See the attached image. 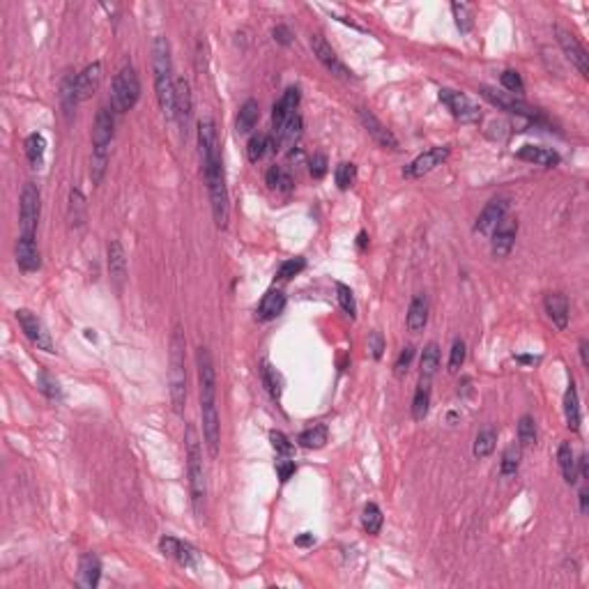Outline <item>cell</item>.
I'll use <instances>...</instances> for the list:
<instances>
[{
	"label": "cell",
	"instance_id": "cell-1",
	"mask_svg": "<svg viewBox=\"0 0 589 589\" xmlns=\"http://www.w3.org/2000/svg\"><path fill=\"white\" fill-rule=\"evenodd\" d=\"M196 364H198V391H201V417H203V440L210 456H219L221 426L217 412V373L210 350L201 346L196 350Z\"/></svg>",
	"mask_w": 589,
	"mask_h": 589
},
{
	"label": "cell",
	"instance_id": "cell-2",
	"mask_svg": "<svg viewBox=\"0 0 589 589\" xmlns=\"http://www.w3.org/2000/svg\"><path fill=\"white\" fill-rule=\"evenodd\" d=\"M152 70H154V87L156 102L161 113L173 120L175 117V78L171 63V44L166 37H154L152 42Z\"/></svg>",
	"mask_w": 589,
	"mask_h": 589
},
{
	"label": "cell",
	"instance_id": "cell-3",
	"mask_svg": "<svg viewBox=\"0 0 589 589\" xmlns=\"http://www.w3.org/2000/svg\"><path fill=\"white\" fill-rule=\"evenodd\" d=\"M184 449H186V474H189V490H191L193 514L196 516H203V504H205V495H208V484H205L201 437H198V430H196L193 424H186Z\"/></svg>",
	"mask_w": 589,
	"mask_h": 589
},
{
	"label": "cell",
	"instance_id": "cell-4",
	"mask_svg": "<svg viewBox=\"0 0 589 589\" xmlns=\"http://www.w3.org/2000/svg\"><path fill=\"white\" fill-rule=\"evenodd\" d=\"M171 368H169V382H171V400H173V410L182 415L184 405H186V359H184V350H186V339L180 325H175L171 331Z\"/></svg>",
	"mask_w": 589,
	"mask_h": 589
},
{
	"label": "cell",
	"instance_id": "cell-5",
	"mask_svg": "<svg viewBox=\"0 0 589 589\" xmlns=\"http://www.w3.org/2000/svg\"><path fill=\"white\" fill-rule=\"evenodd\" d=\"M115 120L109 109H100L95 117L92 127V156H90V178L92 184H100L104 180L106 166H109V147L113 141Z\"/></svg>",
	"mask_w": 589,
	"mask_h": 589
},
{
	"label": "cell",
	"instance_id": "cell-6",
	"mask_svg": "<svg viewBox=\"0 0 589 589\" xmlns=\"http://www.w3.org/2000/svg\"><path fill=\"white\" fill-rule=\"evenodd\" d=\"M203 175H205V182H208L214 223H217V228H225V225H228V217H230V208H228V189H225V175H223L221 156L219 159L210 161V164H205Z\"/></svg>",
	"mask_w": 589,
	"mask_h": 589
},
{
	"label": "cell",
	"instance_id": "cell-7",
	"mask_svg": "<svg viewBox=\"0 0 589 589\" xmlns=\"http://www.w3.org/2000/svg\"><path fill=\"white\" fill-rule=\"evenodd\" d=\"M141 97V81L139 74L132 65L120 67V72L113 78V87H111V104L117 113H127L132 111L136 102Z\"/></svg>",
	"mask_w": 589,
	"mask_h": 589
},
{
	"label": "cell",
	"instance_id": "cell-8",
	"mask_svg": "<svg viewBox=\"0 0 589 589\" xmlns=\"http://www.w3.org/2000/svg\"><path fill=\"white\" fill-rule=\"evenodd\" d=\"M39 212H42V198H39L37 186L33 182H26L21 189V205H18V225H21V235L26 238H35Z\"/></svg>",
	"mask_w": 589,
	"mask_h": 589
},
{
	"label": "cell",
	"instance_id": "cell-9",
	"mask_svg": "<svg viewBox=\"0 0 589 589\" xmlns=\"http://www.w3.org/2000/svg\"><path fill=\"white\" fill-rule=\"evenodd\" d=\"M449 147L447 145H437V147H430V150L421 152L415 161H410L405 169H403V178L408 180H415V178H424L430 171H435L437 166H442L447 159H449Z\"/></svg>",
	"mask_w": 589,
	"mask_h": 589
},
{
	"label": "cell",
	"instance_id": "cell-10",
	"mask_svg": "<svg viewBox=\"0 0 589 589\" xmlns=\"http://www.w3.org/2000/svg\"><path fill=\"white\" fill-rule=\"evenodd\" d=\"M16 320H18V325H21L23 334L28 336V341L33 343V346H37L39 350H44V352H53L51 334L46 331L44 322L39 320L35 313H31L28 309H18L16 311Z\"/></svg>",
	"mask_w": 589,
	"mask_h": 589
},
{
	"label": "cell",
	"instance_id": "cell-11",
	"mask_svg": "<svg viewBox=\"0 0 589 589\" xmlns=\"http://www.w3.org/2000/svg\"><path fill=\"white\" fill-rule=\"evenodd\" d=\"M440 102L447 106L451 111V115L460 122H479L481 120V111L477 106L469 102V97H465L463 92L449 90V87H442L440 90Z\"/></svg>",
	"mask_w": 589,
	"mask_h": 589
},
{
	"label": "cell",
	"instance_id": "cell-12",
	"mask_svg": "<svg viewBox=\"0 0 589 589\" xmlns=\"http://www.w3.org/2000/svg\"><path fill=\"white\" fill-rule=\"evenodd\" d=\"M311 48H313V55L318 58L320 65L325 67L327 72H331L334 76H339V78H352V72L348 70L346 65H343V60L336 55V51L329 46V42L322 35H313L311 37Z\"/></svg>",
	"mask_w": 589,
	"mask_h": 589
},
{
	"label": "cell",
	"instance_id": "cell-13",
	"mask_svg": "<svg viewBox=\"0 0 589 589\" xmlns=\"http://www.w3.org/2000/svg\"><path fill=\"white\" fill-rule=\"evenodd\" d=\"M555 33H557V42H559V46H562V51H564V55L568 58V60H571V65L575 67L578 72H580V76H589V55H587V51H585V46L578 42V39L568 33V31H564V28H555Z\"/></svg>",
	"mask_w": 589,
	"mask_h": 589
},
{
	"label": "cell",
	"instance_id": "cell-14",
	"mask_svg": "<svg viewBox=\"0 0 589 589\" xmlns=\"http://www.w3.org/2000/svg\"><path fill=\"white\" fill-rule=\"evenodd\" d=\"M493 240H490V249H493L495 258H506L511 253L514 244H516V235H518V221L514 217H504L495 225V230L490 233Z\"/></svg>",
	"mask_w": 589,
	"mask_h": 589
},
{
	"label": "cell",
	"instance_id": "cell-15",
	"mask_svg": "<svg viewBox=\"0 0 589 589\" xmlns=\"http://www.w3.org/2000/svg\"><path fill=\"white\" fill-rule=\"evenodd\" d=\"M481 97H484V100H488L490 104L499 106V109L509 111V113H518V115L532 117V120H534V117L541 115L536 109H532L529 104L516 100V95H511V92H497V90H493V87L484 85V87H481Z\"/></svg>",
	"mask_w": 589,
	"mask_h": 589
},
{
	"label": "cell",
	"instance_id": "cell-16",
	"mask_svg": "<svg viewBox=\"0 0 589 589\" xmlns=\"http://www.w3.org/2000/svg\"><path fill=\"white\" fill-rule=\"evenodd\" d=\"M198 147H201V161H203V166L214 161V159H219V156H221L217 127H214L212 117H201V120H198Z\"/></svg>",
	"mask_w": 589,
	"mask_h": 589
},
{
	"label": "cell",
	"instance_id": "cell-17",
	"mask_svg": "<svg viewBox=\"0 0 589 589\" xmlns=\"http://www.w3.org/2000/svg\"><path fill=\"white\" fill-rule=\"evenodd\" d=\"M102 85V63L87 65L81 74L74 76V90H76V102H85L100 90Z\"/></svg>",
	"mask_w": 589,
	"mask_h": 589
},
{
	"label": "cell",
	"instance_id": "cell-18",
	"mask_svg": "<svg viewBox=\"0 0 589 589\" xmlns=\"http://www.w3.org/2000/svg\"><path fill=\"white\" fill-rule=\"evenodd\" d=\"M159 548H161V553L166 557L175 559V562L186 566V568L198 564V551H196L193 546L180 541V538H175V536H164L159 541Z\"/></svg>",
	"mask_w": 589,
	"mask_h": 589
},
{
	"label": "cell",
	"instance_id": "cell-19",
	"mask_svg": "<svg viewBox=\"0 0 589 589\" xmlns=\"http://www.w3.org/2000/svg\"><path fill=\"white\" fill-rule=\"evenodd\" d=\"M359 120H361V124H364V129L368 132V136H371V139L376 141L378 145L387 147V150H398L396 136L391 134V132L387 129V127L382 124L368 109H359Z\"/></svg>",
	"mask_w": 589,
	"mask_h": 589
},
{
	"label": "cell",
	"instance_id": "cell-20",
	"mask_svg": "<svg viewBox=\"0 0 589 589\" xmlns=\"http://www.w3.org/2000/svg\"><path fill=\"white\" fill-rule=\"evenodd\" d=\"M191 111H193V97H191V85L184 76L175 78V117L180 120L182 129L186 134L191 122Z\"/></svg>",
	"mask_w": 589,
	"mask_h": 589
},
{
	"label": "cell",
	"instance_id": "cell-21",
	"mask_svg": "<svg viewBox=\"0 0 589 589\" xmlns=\"http://www.w3.org/2000/svg\"><path fill=\"white\" fill-rule=\"evenodd\" d=\"M506 210H509L506 198H493L484 210H481L479 219L474 223V230L481 235H490L495 230V225L506 217Z\"/></svg>",
	"mask_w": 589,
	"mask_h": 589
},
{
	"label": "cell",
	"instance_id": "cell-22",
	"mask_svg": "<svg viewBox=\"0 0 589 589\" xmlns=\"http://www.w3.org/2000/svg\"><path fill=\"white\" fill-rule=\"evenodd\" d=\"M299 87H288L286 92H283L281 100L274 104V111H272V124H274V134L281 132V127L286 124L290 117L294 115L299 106Z\"/></svg>",
	"mask_w": 589,
	"mask_h": 589
},
{
	"label": "cell",
	"instance_id": "cell-23",
	"mask_svg": "<svg viewBox=\"0 0 589 589\" xmlns=\"http://www.w3.org/2000/svg\"><path fill=\"white\" fill-rule=\"evenodd\" d=\"M16 265L23 272H37L39 265H42V258H39V249L35 244V238H26L21 235L16 242Z\"/></svg>",
	"mask_w": 589,
	"mask_h": 589
},
{
	"label": "cell",
	"instance_id": "cell-24",
	"mask_svg": "<svg viewBox=\"0 0 589 589\" xmlns=\"http://www.w3.org/2000/svg\"><path fill=\"white\" fill-rule=\"evenodd\" d=\"M109 272H111V279L115 283L117 292H120L127 281V256H124L122 244L117 240L109 242Z\"/></svg>",
	"mask_w": 589,
	"mask_h": 589
},
{
	"label": "cell",
	"instance_id": "cell-25",
	"mask_svg": "<svg viewBox=\"0 0 589 589\" xmlns=\"http://www.w3.org/2000/svg\"><path fill=\"white\" fill-rule=\"evenodd\" d=\"M546 313L548 318L555 322L557 329H566L568 327V299L562 292H551L546 294Z\"/></svg>",
	"mask_w": 589,
	"mask_h": 589
},
{
	"label": "cell",
	"instance_id": "cell-26",
	"mask_svg": "<svg viewBox=\"0 0 589 589\" xmlns=\"http://www.w3.org/2000/svg\"><path fill=\"white\" fill-rule=\"evenodd\" d=\"M102 578V559L95 553H87L81 557V566H78V585L95 589L100 585Z\"/></svg>",
	"mask_w": 589,
	"mask_h": 589
},
{
	"label": "cell",
	"instance_id": "cell-27",
	"mask_svg": "<svg viewBox=\"0 0 589 589\" xmlns=\"http://www.w3.org/2000/svg\"><path fill=\"white\" fill-rule=\"evenodd\" d=\"M518 159L536 164V166H546V169H553V166L559 164V154L551 147H538V145H525L518 150Z\"/></svg>",
	"mask_w": 589,
	"mask_h": 589
},
{
	"label": "cell",
	"instance_id": "cell-28",
	"mask_svg": "<svg viewBox=\"0 0 589 589\" xmlns=\"http://www.w3.org/2000/svg\"><path fill=\"white\" fill-rule=\"evenodd\" d=\"M405 322H408V329L415 331V334L426 327V322H428V297L424 292L415 294V299L410 302Z\"/></svg>",
	"mask_w": 589,
	"mask_h": 589
},
{
	"label": "cell",
	"instance_id": "cell-29",
	"mask_svg": "<svg viewBox=\"0 0 589 589\" xmlns=\"http://www.w3.org/2000/svg\"><path fill=\"white\" fill-rule=\"evenodd\" d=\"M286 309V294L281 290H267L258 304V320H274Z\"/></svg>",
	"mask_w": 589,
	"mask_h": 589
},
{
	"label": "cell",
	"instance_id": "cell-30",
	"mask_svg": "<svg viewBox=\"0 0 589 589\" xmlns=\"http://www.w3.org/2000/svg\"><path fill=\"white\" fill-rule=\"evenodd\" d=\"M564 415H566V426L578 433L580 430V400H578V389L575 382H568V389L564 394Z\"/></svg>",
	"mask_w": 589,
	"mask_h": 589
},
{
	"label": "cell",
	"instance_id": "cell-31",
	"mask_svg": "<svg viewBox=\"0 0 589 589\" xmlns=\"http://www.w3.org/2000/svg\"><path fill=\"white\" fill-rule=\"evenodd\" d=\"M430 410V380L421 378L419 387L415 391V398H412V417L415 421H424Z\"/></svg>",
	"mask_w": 589,
	"mask_h": 589
},
{
	"label": "cell",
	"instance_id": "cell-32",
	"mask_svg": "<svg viewBox=\"0 0 589 589\" xmlns=\"http://www.w3.org/2000/svg\"><path fill=\"white\" fill-rule=\"evenodd\" d=\"M260 120V106L256 100H247L242 106H240V113H238V122H235V127H238V134H249L253 127L258 124Z\"/></svg>",
	"mask_w": 589,
	"mask_h": 589
},
{
	"label": "cell",
	"instance_id": "cell-33",
	"mask_svg": "<svg viewBox=\"0 0 589 589\" xmlns=\"http://www.w3.org/2000/svg\"><path fill=\"white\" fill-rule=\"evenodd\" d=\"M274 136H277V143H279V147L283 152L290 150V147H294V143H297L299 136H302V117L294 113L290 120L281 127V132L274 134Z\"/></svg>",
	"mask_w": 589,
	"mask_h": 589
},
{
	"label": "cell",
	"instance_id": "cell-34",
	"mask_svg": "<svg viewBox=\"0 0 589 589\" xmlns=\"http://www.w3.org/2000/svg\"><path fill=\"white\" fill-rule=\"evenodd\" d=\"M557 460H559V467H562L564 481H566V484L573 486L575 481H578V472H575V454H573V447L568 445V442H562V445H559Z\"/></svg>",
	"mask_w": 589,
	"mask_h": 589
},
{
	"label": "cell",
	"instance_id": "cell-35",
	"mask_svg": "<svg viewBox=\"0 0 589 589\" xmlns=\"http://www.w3.org/2000/svg\"><path fill=\"white\" fill-rule=\"evenodd\" d=\"M495 442H497V430L493 426H484L477 433L474 437V456L477 458H486L493 454V449H495Z\"/></svg>",
	"mask_w": 589,
	"mask_h": 589
},
{
	"label": "cell",
	"instance_id": "cell-36",
	"mask_svg": "<svg viewBox=\"0 0 589 589\" xmlns=\"http://www.w3.org/2000/svg\"><path fill=\"white\" fill-rule=\"evenodd\" d=\"M44 152H46V139L42 134H31L26 139V154L31 159L33 169H42L44 164Z\"/></svg>",
	"mask_w": 589,
	"mask_h": 589
},
{
	"label": "cell",
	"instance_id": "cell-37",
	"mask_svg": "<svg viewBox=\"0 0 589 589\" xmlns=\"http://www.w3.org/2000/svg\"><path fill=\"white\" fill-rule=\"evenodd\" d=\"M274 150V145H272V139L267 134H253L249 143H247V156H249V161H260L265 154L272 152Z\"/></svg>",
	"mask_w": 589,
	"mask_h": 589
},
{
	"label": "cell",
	"instance_id": "cell-38",
	"mask_svg": "<svg viewBox=\"0 0 589 589\" xmlns=\"http://www.w3.org/2000/svg\"><path fill=\"white\" fill-rule=\"evenodd\" d=\"M419 366H421V378H433L435 376V371L440 366V346L437 343H428V346L424 348V352H421V361H419Z\"/></svg>",
	"mask_w": 589,
	"mask_h": 589
},
{
	"label": "cell",
	"instance_id": "cell-39",
	"mask_svg": "<svg viewBox=\"0 0 589 589\" xmlns=\"http://www.w3.org/2000/svg\"><path fill=\"white\" fill-rule=\"evenodd\" d=\"M297 442L304 447V449H320V447H325V442H327V428L322 426V424H316V426H311L307 428L304 433H299Z\"/></svg>",
	"mask_w": 589,
	"mask_h": 589
},
{
	"label": "cell",
	"instance_id": "cell-40",
	"mask_svg": "<svg viewBox=\"0 0 589 589\" xmlns=\"http://www.w3.org/2000/svg\"><path fill=\"white\" fill-rule=\"evenodd\" d=\"M37 387L42 389V394H44L48 400H60V398H63L60 382H58L48 371H39V376H37Z\"/></svg>",
	"mask_w": 589,
	"mask_h": 589
},
{
	"label": "cell",
	"instance_id": "cell-41",
	"mask_svg": "<svg viewBox=\"0 0 589 589\" xmlns=\"http://www.w3.org/2000/svg\"><path fill=\"white\" fill-rule=\"evenodd\" d=\"M260 376H262V385L267 387V391H270V396H272V398H281L283 380H281V376L277 373V368H272L270 364H262Z\"/></svg>",
	"mask_w": 589,
	"mask_h": 589
},
{
	"label": "cell",
	"instance_id": "cell-42",
	"mask_svg": "<svg viewBox=\"0 0 589 589\" xmlns=\"http://www.w3.org/2000/svg\"><path fill=\"white\" fill-rule=\"evenodd\" d=\"M518 442H520V447L536 445V424L529 415L520 417V421H518Z\"/></svg>",
	"mask_w": 589,
	"mask_h": 589
},
{
	"label": "cell",
	"instance_id": "cell-43",
	"mask_svg": "<svg viewBox=\"0 0 589 589\" xmlns=\"http://www.w3.org/2000/svg\"><path fill=\"white\" fill-rule=\"evenodd\" d=\"M382 523H385V518H382V511L378 504H366L364 509V516H361V525L368 534H378L382 529Z\"/></svg>",
	"mask_w": 589,
	"mask_h": 589
},
{
	"label": "cell",
	"instance_id": "cell-44",
	"mask_svg": "<svg viewBox=\"0 0 589 589\" xmlns=\"http://www.w3.org/2000/svg\"><path fill=\"white\" fill-rule=\"evenodd\" d=\"M267 184H270V189L290 191L292 189V178L288 175V171L281 169V166H272V169L267 171Z\"/></svg>",
	"mask_w": 589,
	"mask_h": 589
},
{
	"label": "cell",
	"instance_id": "cell-45",
	"mask_svg": "<svg viewBox=\"0 0 589 589\" xmlns=\"http://www.w3.org/2000/svg\"><path fill=\"white\" fill-rule=\"evenodd\" d=\"M451 12L456 16V26L460 33L472 31V7L465 3H451Z\"/></svg>",
	"mask_w": 589,
	"mask_h": 589
},
{
	"label": "cell",
	"instance_id": "cell-46",
	"mask_svg": "<svg viewBox=\"0 0 589 589\" xmlns=\"http://www.w3.org/2000/svg\"><path fill=\"white\" fill-rule=\"evenodd\" d=\"M355 178H357V166H355V164L343 161V164H339V166H336V173H334V180H336L339 189H343V191L350 189L352 182H355Z\"/></svg>",
	"mask_w": 589,
	"mask_h": 589
},
{
	"label": "cell",
	"instance_id": "cell-47",
	"mask_svg": "<svg viewBox=\"0 0 589 589\" xmlns=\"http://www.w3.org/2000/svg\"><path fill=\"white\" fill-rule=\"evenodd\" d=\"M520 445H511V447H506L504 451V456H502V474L504 477H511L518 472V467H520Z\"/></svg>",
	"mask_w": 589,
	"mask_h": 589
},
{
	"label": "cell",
	"instance_id": "cell-48",
	"mask_svg": "<svg viewBox=\"0 0 589 589\" xmlns=\"http://www.w3.org/2000/svg\"><path fill=\"white\" fill-rule=\"evenodd\" d=\"M336 292H339V304H341V309L348 313L350 318H355L357 316V302H355V294H352V290L346 286V283H336Z\"/></svg>",
	"mask_w": 589,
	"mask_h": 589
},
{
	"label": "cell",
	"instance_id": "cell-49",
	"mask_svg": "<svg viewBox=\"0 0 589 589\" xmlns=\"http://www.w3.org/2000/svg\"><path fill=\"white\" fill-rule=\"evenodd\" d=\"M307 267V260L304 258H290V260H286L279 267V272H277V279H281V281H288V279H292V277H297V274Z\"/></svg>",
	"mask_w": 589,
	"mask_h": 589
},
{
	"label": "cell",
	"instance_id": "cell-50",
	"mask_svg": "<svg viewBox=\"0 0 589 589\" xmlns=\"http://www.w3.org/2000/svg\"><path fill=\"white\" fill-rule=\"evenodd\" d=\"M83 208H85V203H83L81 191L72 189V193H70V219H72V223H76V225L83 223Z\"/></svg>",
	"mask_w": 589,
	"mask_h": 589
},
{
	"label": "cell",
	"instance_id": "cell-51",
	"mask_svg": "<svg viewBox=\"0 0 589 589\" xmlns=\"http://www.w3.org/2000/svg\"><path fill=\"white\" fill-rule=\"evenodd\" d=\"M463 364H465V341L456 339L454 346H451V355H449V371L458 373Z\"/></svg>",
	"mask_w": 589,
	"mask_h": 589
},
{
	"label": "cell",
	"instance_id": "cell-52",
	"mask_svg": "<svg viewBox=\"0 0 589 589\" xmlns=\"http://www.w3.org/2000/svg\"><path fill=\"white\" fill-rule=\"evenodd\" d=\"M499 81H502V85H504L511 95H520V92H523V87H525V85H523V78H520V74L514 72V70H506V72L502 74V78H499Z\"/></svg>",
	"mask_w": 589,
	"mask_h": 589
},
{
	"label": "cell",
	"instance_id": "cell-53",
	"mask_svg": "<svg viewBox=\"0 0 589 589\" xmlns=\"http://www.w3.org/2000/svg\"><path fill=\"white\" fill-rule=\"evenodd\" d=\"M270 442H272V447L277 449V454H281V456H290L292 454V442L283 433H279V430H272Z\"/></svg>",
	"mask_w": 589,
	"mask_h": 589
},
{
	"label": "cell",
	"instance_id": "cell-54",
	"mask_svg": "<svg viewBox=\"0 0 589 589\" xmlns=\"http://www.w3.org/2000/svg\"><path fill=\"white\" fill-rule=\"evenodd\" d=\"M412 357H415V348L412 346H405L403 350H400V355H398V359H396V376L398 378H403L405 373H408V368H410V364H412Z\"/></svg>",
	"mask_w": 589,
	"mask_h": 589
},
{
	"label": "cell",
	"instance_id": "cell-55",
	"mask_svg": "<svg viewBox=\"0 0 589 589\" xmlns=\"http://www.w3.org/2000/svg\"><path fill=\"white\" fill-rule=\"evenodd\" d=\"M368 350H371V357L373 359H380L382 352H385V336H382L378 329H373L368 334Z\"/></svg>",
	"mask_w": 589,
	"mask_h": 589
},
{
	"label": "cell",
	"instance_id": "cell-56",
	"mask_svg": "<svg viewBox=\"0 0 589 589\" xmlns=\"http://www.w3.org/2000/svg\"><path fill=\"white\" fill-rule=\"evenodd\" d=\"M325 173H327V156L325 154H313V159H311V175L316 180H320V178H325Z\"/></svg>",
	"mask_w": 589,
	"mask_h": 589
},
{
	"label": "cell",
	"instance_id": "cell-57",
	"mask_svg": "<svg viewBox=\"0 0 589 589\" xmlns=\"http://www.w3.org/2000/svg\"><path fill=\"white\" fill-rule=\"evenodd\" d=\"M277 472H279L281 481H288L294 474V460H288V456L281 458L279 463H277Z\"/></svg>",
	"mask_w": 589,
	"mask_h": 589
},
{
	"label": "cell",
	"instance_id": "cell-58",
	"mask_svg": "<svg viewBox=\"0 0 589 589\" xmlns=\"http://www.w3.org/2000/svg\"><path fill=\"white\" fill-rule=\"evenodd\" d=\"M274 39H277L279 44H283V46H288V44H292V33H290V28L288 26H277L274 28Z\"/></svg>",
	"mask_w": 589,
	"mask_h": 589
},
{
	"label": "cell",
	"instance_id": "cell-59",
	"mask_svg": "<svg viewBox=\"0 0 589 589\" xmlns=\"http://www.w3.org/2000/svg\"><path fill=\"white\" fill-rule=\"evenodd\" d=\"M294 543H297L299 548H307V546L316 543V538H313V534H302V536H297V541H294Z\"/></svg>",
	"mask_w": 589,
	"mask_h": 589
},
{
	"label": "cell",
	"instance_id": "cell-60",
	"mask_svg": "<svg viewBox=\"0 0 589 589\" xmlns=\"http://www.w3.org/2000/svg\"><path fill=\"white\" fill-rule=\"evenodd\" d=\"M587 350H589V343H587V341H580V359H583V366H585V368L589 366V355H587Z\"/></svg>",
	"mask_w": 589,
	"mask_h": 589
},
{
	"label": "cell",
	"instance_id": "cell-61",
	"mask_svg": "<svg viewBox=\"0 0 589 589\" xmlns=\"http://www.w3.org/2000/svg\"><path fill=\"white\" fill-rule=\"evenodd\" d=\"M587 490H580V511L583 514H587Z\"/></svg>",
	"mask_w": 589,
	"mask_h": 589
},
{
	"label": "cell",
	"instance_id": "cell-62",
	"mask_svg": "<svg viewBox=\"0 0 589 589\" xmlns=\"http://www.w3.org/2000/svg\"><path fill=\"white\" fill-rule=\"evenodd\" d=\"M366 242H368V240H366V233H359V238H357V247H359V249H364V247H366Z\"/></svg>",
	"mask_w": 589,
	"mask_h": 589
}]
</instances>
